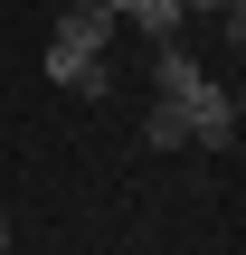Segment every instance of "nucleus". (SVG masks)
Returning <instances> with one entry per match:
<instances>
[{"instance_id": "20e7f679", "label": "nucleus", "mask_w": 246, "mask_h": 255, "mask_svg": "<svg viewBox=\"0 0 246 255\" xmlns=\"http://www.w3.org/2000/svg\"><path fill=\"white\" fill-rule=\"evenodd\" d=\"M123 28H152V47H161V38H180V28H190V9H180V0H133V9H123Z\"/></svg>"}, {"instance_id": "7ed1b4c3", "label": "nucleus", "mask_w": 246, "mask_h": 255, "mask_svg": "<svg viewBox=\"0 0 246 255\" xmlns=\"http://www.w3.org/2000/svg\"><path fill=\"white\" fill-rule=\"evenodd\" d=\"M142 151H190V114L152 95V114H142Z\"/></svg>"}, {"instance_id": "39448f33", "label": "nucleus", "mask_w": 246, "mask_h": 255, "mask_svg": "<svg viewBox=\"0 0 246 255\" xmlns=\"http://www.w3.org/2000/svg\"><path fill=\"white\" fill-rule=\"evenodd\" d=\"M180 9H190V19H237L246 0H180Z\"/></svg>"}, {"instance_id": "0eeeda50", "label": "nucleus", "mask_w": 246, "mask_h": 255, "mask_svg": "<svg viewBox=\"0 0 246 255\" xmlns=\"http://www.w3.org/2000/svg\"><path fill=\"white\" fill-rule=\"evenodd\" d=\"M0 246H9V227H0Z\"/></svg>"}, {"instance_id": "423d86ee", "label": "nucleus", "mask_w": 246, "mask_h": 255, "mask_svg": "<svg viewBox=\"0 0 246 255\" xmlns=\"http://www.w3.org/2000/svg\"><path fill=\"white\" fill-rule=\"evenodd\" d=\"M104 9H114V19H123V9H133V0H104Z\"/></svg>"}, {"instance_id": "f257e3e1", "label": "nucleus", "mask_w": 246, "mask_h": 255, "mask_svg": "<svg viewBox=\"0 0 246 255\" xmlns=\"http://www.w3.org/2000/svg\"><path fill=\"white\" fill-rule=\"evenodd\" d=\"M152 95L190 114V142H199V151H237V95H228L180 38H161V57H152Z\"/></svg>"}, {"instance_id": "6e6552de", "label": "nucleus", "mask_w": 246, "mask_h": 255, "mask_svg": "<svg viewBox=\"0 0 246 255\" xmlns=\"http://www.w3.org/2000/svg\"><path fill=\"white\" fill-rule=\"evenodd\" d=\"M0 255H9V246H0Z\"/></svg>"}, {"instance_id": "f03ea898", "label": "nucleus", "mask_w": 246, "mask_h": 255, "mask_svg": "<svg viewBox=\"0 0 246 255\" xmlns=\"http://www.w3.org/2000/svg\"><path fill=\"white\" fill-rule=\"evenodd\" d=\"M114 28H123V19H114L104 0H76V9H57V47H76V57H104V47H114Z\"/></svg>"}]
</instances>
